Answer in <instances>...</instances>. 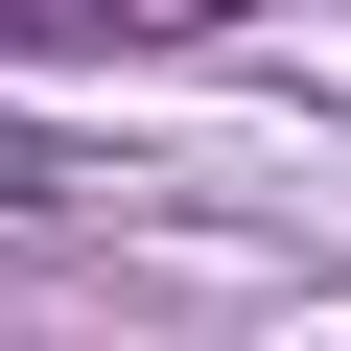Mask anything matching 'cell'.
Instances as JSON below:
<instances>
[{
	"instance_id": "6da1fadb",
	"label": "cell",
	"mask_w": 351,
	"mask_h": 351,
	"mask_svg": "<svg viewBox=\"0 0 351 351\" xmlns=\"http://www.w3.org/2000/svg\"><path fill=\"white\" fill-rule=\"evenodd\" d=\"M24 24H117V47H164V24H234V0H24Z\"/></svg>"
}]
</instances>
